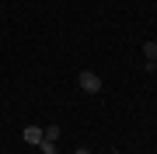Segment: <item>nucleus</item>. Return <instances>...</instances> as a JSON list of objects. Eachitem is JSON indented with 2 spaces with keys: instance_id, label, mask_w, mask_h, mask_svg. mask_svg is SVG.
<instances>
[{
  "instance_id": "obj_7",
  "label": "nucleus",
  "mask_w": 157,
  "mask_h": 154,
  "mask_svg": "<svg viewBox=\"0 0 157 154\" xmlns=\"http://www.w3.org/2000/svg\"><path fill=\"white\" fill-rule=\"evenodd\" d=\"M147 70H157V60H154V63H150V67H147Z\"/></svg>"
},
{
  "instance_id": "obj_4",
  "label": "nucleus",
  "mask_w": 157,
  "mask_h": 154,
  "mask_svg": "<svg viewBox=\"0 0 157 154\" xmlns=\"http://www.w3.org/2000/svg\"><path fill=\"white\" fill-rule=\"evenodd\" d=\"M42 133H45V140L59 144V126H56V123H52V126H42Z\"/></svg>"
},
{
  "instance_id": "obj_1",
  "label": "nucleus",
  "mask_w": 157,
  "mask_h": 154,
  "mask_svg": "<svg viewBox=\"0 0 157 154\" xmlns=\"http://www.w3.org/2000/svg\"><path fill=\"white\" fill-rule=\"evenodd\" d=\"M77 84H80V91H87V95H98V91H101V77L91 74V70H80Z\"/></svg>"
},
{
  "instance_id": "obj_3",
  "label": "nucleus",
  "mask_w": 157,
  "mask_h": 154,
  "mask_svg": "<svg viewBox=\"0 0 157 154\" xmlns=\"http://www.w3.org/2000/svg\"><path fill=\"white\" fill-rule=\"evenodd\" d=\"M143 56H147V67L157 60V42H154V39H150V42H143Z\"/></svg>"
},
{
  "instance_id": "obj_5",
  "label": "nucleus",
  "mask_w": 157,
  "mask_h": 154,
  "mask_svg": "<svg viewBox=\"0 0 157 154\" xmlns=\"http://www.w3.org/2000/svg\"><path fill=\"white\" fill-rule=\"evenodd\" d=\"M39 151H42V154H56V144H52V140H42Z\"/></svg>"
},
{
  "instance_id": "obj_6",
  "label": "nucleus",
  "mask_w": 157,
  "mask_h": 154,
  "mask_svg": "<svg viewBox=\"0 0 157 154\" xmlns=\"http://www.w3.org/2000/svg\"><path fill=\"white\" fill-rule=\"evenodd\" d=\"M73 154H91V151H87V147H77V151H73Z\"/></svg>"
},
{
  "instance_id": "obj_2",
  "label": "nucleus",
  "mask_w": 157,
  "mask_h": 154,
  "mask_svg": "<svg viewBox=\"0 0 157 154\" xmlns=\"http://www.w3.org/2000/svg\"><path fill=\"white\" fill-rule=\"evenodd\" d=\"M25 144H32V147H39V144L45 140V133H42V126H25Z\"/></svg>"
}]
</instances>
